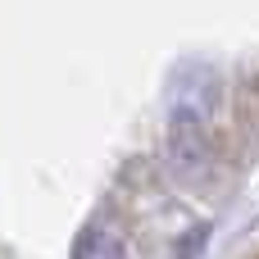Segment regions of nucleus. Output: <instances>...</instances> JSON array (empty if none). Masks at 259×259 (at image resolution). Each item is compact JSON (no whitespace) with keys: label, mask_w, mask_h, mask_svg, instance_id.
Instances as JSON below:
<instances>
[{"label":"nucleus","mask_w":259,"mask_h":259,"mask_svg":"<svg viewBox=\"0 0 259 259\" xmlns=\"http://www.w3.org/2000/svg\"><path fill=\"white\" fill-rule=\"evenodd\" d=\"M73 259H127V246L114 228H87L73 241Z\"/></svg>","instance_id":"obj_1"}]
</instances>
